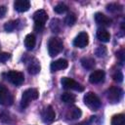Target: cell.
<instances>
[{
	"instance_id": "6da1fadb",
	"label": "cell",
	"mask_w": 125,
	"mask_h": 125,
	"mask_svg": "<svg viewBox=\"0 0 125 125\" xmlns=\"http://www.w3.org/2000/svg\"><path fill=\"white\" fill-rule=\"evenodd\" d=\"M63 49V42L60 37H52L48 42V53L51 57L60 54Z\"/></svg>"
},
{
	"instance_id": "7a4b0ae2",
	"label": "cell",
	"mask_w": 125,
	"mask_h": 125,
	"mask_svg": "<svg viewBox=\"0 0 125 125\" xmlns=\"http://www.w3.org/2000/svg\"><path fill=\"white\" fill-rule=\"evenodd\" d=\"M84 104L91 109V110H97L101 107L102 103L101 100L99 99V97L93 93V92H88L84 95Z\"/></svg>"
},
{
	"instance_id": "3957f363",
	"label": "cell",
	"mask_w": 125,
	"mask_h": 125,
	"mask_svg": "<svg viewBox=\"0 0 125 125\" xmlns=\"http://www.w3.org/2000/svg\"><path fill=\"white\" fill-rule=\"evenodd\" d=\"M39 97V93L36 89H33V88H29L27 90H25L23 93H22V96H21V106L22 108H25L29 105V104L34 101V100H37Z\"/></svg>"
},
{
	"instance_id": "277c9868",
	"label": "cell",
	"mask_w": 125,
	"mask_h": 125,
	"mask_svg": "<svg viewBox=\"0 0 125 125\" xmlns=\"http://www.w3.org/2000/svg\"><path fill=\"white\" fill-rule=\"evenodd\" d=\"M122 96H123V91L119 87L113 86V87H110L109 89H107V91H106V99L112 104L118 103L121 100Z\"/></svg>"
},
{
	"instance_id": "5b68a950",
	"label": "cell",
	"mask_w": 125,
	"mask_h": 125,
	"mask_svg": "<svg viewBox=\"0 0 125 125\" xmlns=\"http://www.w3.org/2000/svg\"><path fill=\"white\" fill-rule=\"evenodd\" d=\"M61 83L64 89H71V90H75L78 92H82L84 90V87L80 83L76 82L74 79L69 78V77H62L61 79Z\"/></svg>"
},
{
	"instance_id": "8992f818",
	"label": "cell",
	"mask_w": 125,
	"mask_h": 125,
	"mask_svg": "<svg viewBox=\"0 0 125 125\" xmlns=\"http://www.w3.org/2000/svg\"><path fill=\"white\" fill-rule=\"evenodd\" d=\"M6 78L14 85L16 86H20L23 83L24 81V75L23 73L20 72V71H16V70H10L6 73Z\"/></svg>"
},
{
	"instance_id": "52a82bcc",
	"label": "cell",
	"mask_w": 125,
	"mask_h": 125,
	"mask_svg": "<svg viewBox=\"0 0 125 125\" xmlns=\"http://www.w3.org/2000/svg\"><path fill=\"white\" fill-rule=\"evenodd\" d=\"M13 96L4 85L0 84V104L1 105H11L13 104Z\"/></svg>"
},
{
	"instance_id": "ba28073f",
	"label": "cell",
	"mask_w": 125,
	"mask_h": 125,
	"mask_svg": "<svg viewBox=\"0 0 125 125\" xmlns=\"http://www.w3.org/2000/svg\"><path fill=\"white\" fill-rule=\"evenodd\" d=\"M89 43V35L88 33L82 31L80 32L73 40V45L77 48H84Z\"/></svg>"
},
{
	"instance_id": "9c48e42d",
	"label": "cell",
	"mask_w": 125,
	"mask_h": 125,
	"mask_svg": "<svg viewBox=\"0 0 125 125\" xmlns=\"http://www.w3.org/2000/svg\"><path fill=\"white\" fill-rule=\"evenodd\" d=\"M41 117H42L43 122H45V123H52L55 120V118H56L55 110L53 109V107L51 105H48V106H46L42 110Z\"/></svg>"
},
{
	"instance_id": "30bf717a",
	"label": "cell",
	"mask_w": 125,
	"mask_h": 125,
	"mask_svg": "<svg viewBox=\"0 0 125 125\" xmlns=\"http://www.w3.org/2000/svg\"><path fill=\"white\" fill-rule=\"evenodd\" d=\"M81 115H82L81 109L78 106H75V105H72V106L68 107L67 110H66V113H65L66 118L67 119H70V120L78 119V118L81 117Z\"/></svg>"
},
{
	"instance_id": "8fae6325",
	"label": "cell",
	"mask_w": 125,
	"mask_h": 125,
	"mask_svg": "<svg viewBox=\"0 0 125 125\" xmlns=\"http://www.w3.org/2000/svg\"><path fill=\"white\" fill-rule=\"evenodd\" d=\"M104 75H105V73H104V70H102V69H97V70L93 71V72L90 74V76H89V81H90V83H92V84H98V83H100V82H102V81L104 80Z\"/></svg>"
},
{
	"instance_id": "7c38bea8",
	"label": "cell",
	"mask_w": 125,
	"mask_h": 125,
	"mask_svg": "<svg viewBox=\"0 0 125 125\" xmlns=\"http://www.w3.org/2000/svg\"><path fill=\"white\" fill-rule=\"evenodd\" d=\"M68 65V62L66 60L64 59H59L57 61H54L52 62L51 65H50V68H51V71H58V70H61V69H64L66 68Z\"/></svg>"
},
{
	"instance_id": "4fadbf2b",
	"label": "cell",
	"mask_w": 125,
	"mask_h": 125,
	"mask_svg": "<svg viewBox=\"0 0 125 125\" xmlns=\"http://www.w3.org/2000/svg\"><path fill=\"white\" fill-rule=\"evenodd\" d=\"M14 8L16 11L20 13H23L29 10L30 8V3L27 0H17L14 3Z\"/></svg>"
},
{
	"instance_id": "5bb4252c",
	"label": "cell",
	"mask_w": 125,
	"mask_h": 125,
	"mask_svg": "<svg viewBox=\"0 0 125 125\" xmlns=\"http://www.w3.org/2000/svg\"><path fill=\"white\" fill-rule=\"evenodd\" d=\"M33 20L34 22H38L45 25V22L48 20V15L44 10H38L33 14Z\"/></svg>"
},
{
	"instance_id": "9a60e30c",
	"label": "cell",
	"mask_w": 125,
	"mask_h": 125,
	"mask_svg": "<svg viewBox=\"0 0 125 125\" xmlns=\"http://www.w3.org/2000/svg\"><path fill=\"white\" fill-rule=\"evenodd\" d=\"M95 21L98 24L104 25V26H108L111 23V20L103 13H96L95 14Z\"/></svg>"
},
{
	"instance_id": "2e32d148",
	"label": "cell",
	"mask_w": 125,
	"mask_h": 125,
	"mask_svg": "<svg viewBox=\"0 0 125 125\" xmlns=\"http://www.w3.org/2000/svg\"><path fill=\"white\" fill-rule=\"evenodd\" d=\"M40 69H41L40 63H39V62L36 59H33L29 62V64L27 65V70H28L29 74H31V75H35V74L39 73L40 72Z\"/></svg>"
},
{
	"instance_id": "e0dca14e",
	"label": "cell",
	"mask_w": 125,
	"mask_h": 125,
	"mask_svg": "<svg viewBox=\"0 0 125 125\" xmlns=\"http://www.w3.org/2000/svg\"><path fill=\"white\" fill-rule=\"evenodd\" d=\"M97 38L102 42H108L110 39V34L106 29L102 27L97 30Z\"/></svg>"
},
{
	"instance_id": "ac0fdd59",
	"label": "cell",
	"mask_w": 125,
	"mask_h": 125,
	"mask_svg": "<svg viewBox=\"0 0 125 125\" xmlns=\"http://www.w3.org/2000/svg\"><path fill=\"white\" fill-rule=\"evenodd\" d=\"M35 43H36V39H35V36L33 34H27L24 38V46L27 50H32L35 46Z\"/></svg>"
},
{
	"instance_id": "d6986e66",
	"label": "cell",
	"mask_w": 125,
	"mask_h": 125,
	"mask_svg": "<svg viewBox=\"0 0 125 125\" xmlns=\"http://www.w3.org/2000/svg\"><path fill=\"white\" fill-rule=\"evenodd\" d=\"M81 64H82V66L85 68V69H93L94 68V66H95V64H96V62H95V60L94 59H92V58H82L81 59Z\"/></svg>"
},
{
	"instance_id": "ffe728a7",
	"label": "cell",
	"mask_w": 125,
	"mask_h": 125,
	"mask_svg": "<svg viewBox=\"0 0 125 125\" xmlns=\"http://www.w3.org/2000/svg\"><path fill=\"white\" fill-rule=\"evenodd\" d=\"M111 125H125V115L122 113L113 115L111 118Z\"/></svg>"
},
{
	"instance_id": "44dd1931",
	"label": "cell",
	"mask_w": 125,
	"mask_h": 125,
	"mask_svg": "<svg viewBox=\"0 0 125 125\" xmlns=\"http://www.w3.org/2000/svg\"><path fill=\"white\" fill-rule=\"evenodd\" d=\"M75 95L71 94V93H63L61 96V100L62 102L65 103V104H72L75 102Z\"/></svg>"
},
{
	"instance_id": "7402d4cb",
	"label": "cell",
	"mask_w": 125,
	"mask_h": 125,
	"mask_svg": "<svg viewBox=\"0 0 125 125\" xmlns=\"http://www.w3.org/2000/svg\"><path fill=\"white\" fill-rule=\"evenodd\" d=\"M20 21L19 20H16V21H7L5 24H4V29L8 32H11L13 30H15L19 24Z\"/></svg>"
},
{
	"instance_id": "603a6c76",
	"label": "cell",
	"mask_w": 125,
	"mask_h": 125,
	"mask_svg": "<svg viewBox=\"0 0 125 125\" xmlns=\"http://www.w3.org/2000/svg\"><path fill=\"white\" fill-rule=\"evenodd\" d=\"M0 121L3 122V123H8V124H10V123H12V121H13V117L11 116V114H10L8 111L3 110V111H0Z\"/></svg>"
},
{
	"instance_id": "cb8c5ba5",
	"label": "cell",
	"mask_w": 125,
	"mask_h": 125,
	"mask_svg": "<svg viewBox=\"0 0 125 125\" xmlns=\"http://www.w3.org/2000/svg\"><path fill=\"white\" fill-rule=\"evenodd\" d=\"M76 20H77V18H76L74 13H68L66 15L65 19H64V22H65L66 25L71 26V25H73L76 22Z\"/></svg>"
},
{
	"instance_id": "d4e9b609",
	"label": "cell",
	"mask_w": 125,
	"mask_h": 125,
	"mask_svg": "<svg viewBox=\"0 0 125 125\" xmlns=\"http://www.w3.org/2000/svg\"><path fill=\"white\" fill-rule=\"evenodd\" d=\"M106 10L110 13H117V12L122 11V6L117 3H110L106 5Z\"/></svg>"
},
{
	"instance_id": "484cf974",
	"label": "cell",
	"mask_w": 125,
	"mask_h": 125,
	"mask_svg": "<svg viewBox=\"0 0 125 125\" xmlns=\"http://www.w3.org/2000/svg\"><path fill=\"white\" fill-rule=\"evenodd\" d=\"M67 6L64 4V3H59V4H57L56 6H55V8H54V11L57 13V14H63V13H65L66 11H67Z\"/></svg>"
},
{
	"instance_id": "4316f807",
	"label": "cell",
	"mask_w": 125,
	"mask_h": 125,
	"mask_svg": "<svg viewBox=\"0 0 125 125\" xmlns=\"http://www.w3.org/2000/svg\"><path fill=\"white\" fill-rule=\"evenodd\" d=\"M50 27H51V29H52V31H53V32H59V30L61 29L60 21H59V20H57V19L52 20L51 24H50Z\"/></svg>"
},
{
	"instance_id": "83f0119b",
	"label": "cell",
	"mask_w": 125,
	"mask_h": 125,
	"mask_svg": "<svg viewBox=\"0 0 125 125\" xmlns=\"http://www.w3.org/2000/svg\"><path fill=\"white\" fill-rule=\"evenodd\" d=\"M95 54H96V56L97 57H104L105 55H106V48L104 47V46H99L97 49H96V51H95Z\"/></svg>"
},
{
	"instance_id": "f1b7e54d",
	"label": "cell",
	"mask_w": 125,
	"mask_h": 125,
	"mask_svg": "<svg viewBox=\"0 0 125 125\" xmlns=\"http://www.w3.org/2000/svg\"><path fill=\"white\" fill-rule=\"evenodd\" d=\"M112 78H113V80L114 81H116V82H118V83H120V82H122V80H123V74H122V72L121 71H116L113 75H112Z\"/></svg>"
},
{
	"instance_id": "f546056e",
	"label": "cell",
	"mask_w": 125,
	"mask_h": 125,
	"mask_svg": "<svg viewBox=\"0 0 125 125\" xmlns=\"http://www.w3.org/2000/svg\"><path fill=\"white\" fill-rule=\"evenodd\" d=\"M116 56H117V58L120 60L121 62H124V60H125V52H124L123 49H121L120 51H118V52L116 53Z\"/></svg>"
},
{
	"instance_id": "4dcf8cb0",
	"label": "cell",
	"mask_w": 125,
	"mask_h": 125,
	"mask_svg": "<svg viewBox=\"0 0 125 125\" xmlns=\"http://www.w3.org/2000/svg\"><path fill=\"white\" fill-rule=\"evenodd\" d=\"M10 59V54L8 53H0V62H4Z\"/></svg>"
},
{
	"instance_id": "1f68e13d",
	"label": "cell",
	"mask_w": 125,
	"mask_h": 125,
	"mask_svg": "<svg viewBox=\"0 0 125 125\" xmlns=\"http://www.w3.org/2000/svg\"><path fill=\"white\" fill-rule=\"evenodd\" d=\"M95 118H96V116H91L90 120H88V121H84V122L79 123V124H76V125H92V124H93V120H94Z\"/></svg>"
},
{
	"instance_id": "d6a6232c",
	"label": "cell",
	"mask_w": 125,
	"mask_h": 125,
	"mask_svg": "<svg viewBox=\"0 0 125 125\" xmlns=\"http://www.w3.org/2000/svg\"><path fill=\"white\" fill-rule=\"evenodd\" d=\"M7 12V8L5 6H0V18H4Z\"/></svg>"
}]
</instances>
